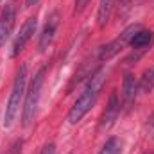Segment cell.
<instances>
[{
  "label": "cell",
  "instance_id": "obj_7",
  "mask_svg": "<svg viewBox=\"0 0 154 154\" xmlns=\"http://www.w3.org/2000/svg\"><path fill=\"white\" fill-rule=\"evenodd\" d=\"M57 25H59V13L54 11V13H50V16L47 18V23H45L43 32H41V36H39V50H41V52L47 50L48 45L52 43V39L56 36V31H57Z\"/></svg>",
  "mask_w": 154,
  "mask_h": 154
},
{
  "label": "cell",
  "instance_id": "obj_9",
  "mask_svg": "<svg viewBox=\"0 0 154 154\" xmlns=\"http://www.w3.org/2000/svg\"><path fill=\"white\" fill-rule=\"evenodd\" d=\"M136 90H138V84L134 81V75L133 74H127V75L124 77V82H122V99H124L125 104H129L134 99Z\"/></svg>",
  "mask_w": 154,
  "mask_h": 154
},
{
  "label": "cell",
  "instance_id": "obj_15",
  "mask_svg": "<svg viewBox=\"0 0 154 154\" xmlns=\"http://www.w3.org/2000/svg\"><path fill=\"white\" fill-rule=\"evenodd\" d=\"M147 131H149V134H151V138L154 140V113L149 116V122H147Z\"/></svg>",
  "mask_w": 154,
  "mask_h": 154
},
{
  "label": "cell",
  "instance_id": "obj_8",
  "mask_svg": "<svg viewBox=\"0 0 154 154\" xmlns=\"http://www.w3.org/2000/svg\"><path fill=\"white\" fill-rule=\"evenodd\" d=\"M118 113H120V102H118V95L113 91L111 97H109V102H108V106H106V111H104V115L100 118L99 131L109 129V127L115 124V120L118 118Z\"/></svg>",
  "mask_w": 154,
  "mask_h": 154
},
{
  "label": "cell",
  "instance_id": "obj_17",
  "mask_svg": "<svg viewBox=\"0 0 154 154\" xmlns=\"http://www.w3.org/2000/svg\"><path fill=\"white\" fill-rule=\"evenodd\" d=\"M20 145H22V143H16V145H13V147H11V151H7L5 154H16V151H18V147H20Z\"/></svg>",
  "mask_w": 154,
  "mask_h": 154
},
{
  "label": "cell",
  "instance_id": "obj_18",
  "mask_svg": "<svg viewBox=\"0 0 154 154\" xmlns=\"http://www.w3.org/2000/svg\"><path fill=\"white\" fill-rule=\"evenodd\" d=\"M38 2H39V0H25V5H27V7H31V5H36Z\"/></svg>",
  "mask_w": 154,
  "mask_h": 154
},
{
  "label": "cell",
  "instance_id": "obj_13",
  "mask_svg": "<svg viewBox=\"0 0 154 154\" xmlns=\"http://www.w3.org/2000/svg\"><path fill=\"white\" fill-rule=\"evenodd\" d=\"M120 152H122V142L113 136V138H109V140L104 143V147L100 149L99 154H120Z\"/></svg>",
  "mask_w": 154,
  "mask_h": 154
},
{
  "label": "cell",
  "instance_id": "obj_3",
  "mask_svg": "<svg viewBox=\"0 0 154 154\" xmlns=\"http://www.w3.org/2000/svg\"><path fill=\"white\" fill-rule=\"evenodd\" d=\"M45 74H47V68L45 66L39 68L34 74L32 81H31V86L25 93V102H23V111H22V124L23 125H29L36 116V109H38L39 97H41V88L45 82Z\"/></svg>",
  "mask_w": 154,
  "mask_h": 154
},
{
  "label": "cell",
  "instance_id": "obj_2",
  "mask_svg": "<svg viewBox=\"0 0 154 154\" xmlns=\"http://www.w3.org/2000/svg\"><path fill=\"white\" fill-rule=\"evenodd\" d=\"M25 84H27V65H22L18 74H16L14 84H13V91H11L7 106H5V116H4V125L5 127L13 125L14 118L20 111V104H22V99L25 95Z\"/></svg>",
  "mask_w": 154,
  "mask_h": 154
},
{
  "label": "cell",
  "instance_id": "obj_19",
  "mask_svg": "<svg viewBox=\"0 0 154 154\" xmlns=\"http://www.w3.org/2000/svg\"><path fill=\"white\" fill-rule=\"evenodd\" d=\"M145 154H152V152H145Z\"/></svg>",
  "mask_w": 154,
  "mask_h": 154
},
{
  "label": "cell",
  "instance_id": "obj_5",
  "mask_svg": "<svg viewBox=\"0 0 154 154\" xmlns=\"http://www.w3.org/2000/svg\"><path fill=\"white\" fill-rule=\"evenodd\" d=\"M14 20H16V7H14V2H9L0 14V47H4L9 36L13 34Z\"/></svg>",
  "mask_w": 154,
  "mask_h": 154
},
{
  "label": "cell",
  "instance_id": "obj_10",
  "mask_svg": "<svg viewBox=\"0 0 154 154\" xmlns=\"http://www.w3.org/2000/svg\"><path fill=\"white\" fill-rule=\"evenodd\" d=\"M113 5H115V0H100V4H99V13H97L99 27H106V23H108V20H109V16H111Z\"/></svg>",
  "mask_w": 154,
  "mask_h": 154
},
{
  "label": "cell",
  "instance_id": "obj_12",
  "mask_svg": "<svg viewBox=\"0 0 154 154\" xmlns=\"http://www.w3.org/2000/svg\"><path fill=\"white\" fill-rule=\"evenodd\" d=\"M154 88V66H151L147 72H143V75L140 79V84H138V90L140 91H151Z\"/></svg>",
  "mask_w": 154,
  "mask_h": 154
},
{
  "label": "cell",
  "instance_id": "obj_1",
  "mask_svg": "<svg viewBox=\"0 0 154 154\" xmlns=\"http://www.w3.org/2000/svg\"><path fill=\"white\" fill-rule=\"evenodd\" d=\"M106 79H108V70L104 66H100L97 72H93V75L90 77V81L84 88V91L79 95V99L75 100V104L72 106V109L68 113V122L70 124L81 122V118L91 109V106L97 102V99L100 95V90H102Z\"/></svg>",
  "mask_w": 154,
  "mask_h": 154
},
{
  "label": "cell",
  "instance_id": "obj_11",
  "mask_svg": "<svg viewBox=\"0 0 154 154\" xmlns=\"http://www.w3.org/2000/svg\"><path fill=\"white\" fill-rule=\"evenodd\" d=\"M152 38H154V32H151V31H138L134 36H133V39H131V47L133 48H145L151 41H152Z\"/></svg>",
  "mask_w": 154,
  "mask_h": 154
},
{
  "label": "cell",
  "instance_id": "obj_4",
  "mask_svg": "<svg viewBox=\"0 0 154 154\" xmlns=\"http://www.w3.org/2000/svg\"><path fill=\"white\" fill-rule=\"evenodd\" d=\"M142 27L138 25V23H133V25H129L118 38H115L113 41H109L108 45H104L102 48H100V52H99V59L100 61H108V59H111V57H115L116 54L125 47V45H129L131 43V39L133 36L140 31Z\"/></svg>",
  "mask_w": 154,
  "mask_h": 154
},
{
  "label": "cell",
  "instance_id": "obj_6",
  "mask_svg": "<svg viewBox=\"0 0 154 154\" xmlns=\"http://www.w3.org/2000/svg\"><path fill=\"white\" fill-rule=\"evenodd\" d=\"M36 25H38V22H36L34 16H31V18L25 20V23L22 25L18 36H16L14 43H13V50H11V56H13V57H16V56L23 50V47L27 45V41L34 36V32H36Z\"/></svg>",
  "mask_w": 154,
  "mask_h": 154
},
{
  "label": "cell",
  "instance_id": "obj_16",
  "mask_svg": "<svg viewBox=\"0 0 154 154\" xmlns=\"http://www.w3.org/2000/svg\"><path fill=\"white\" fill-rule=\"evenodd\" d=\"M88 2H90V0H75V11L77 13H81V11L88 5Z\"/></svg>",
  "mask_w": 154,
  "mask_h": 154
},
{
  "label": "cell",
  "instance_id": "obj_14",
  "mask_svg": "<svg viewBox=\"0 0 154 154\" xmlns=\"http://www.w3.org/2000/svg\"><path fill=\"white\" fill-rule=\"evenodd\" d=\"M39 154H56V145H54V143H47V145L41 149Z\"/></svg>",
  "mask_w": 154,
  "mask_h": 154
}]
</instances>
